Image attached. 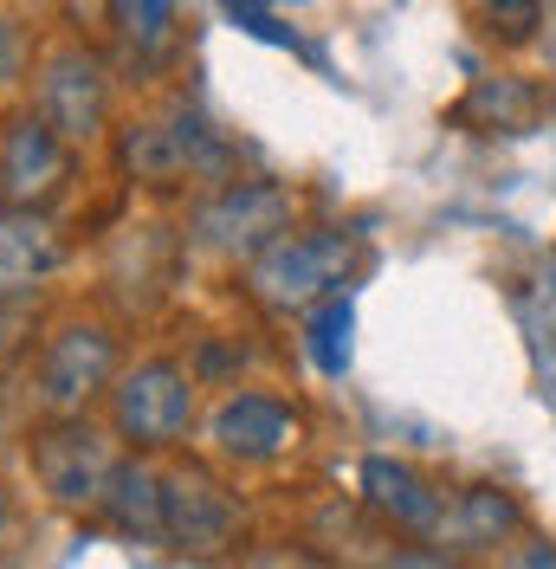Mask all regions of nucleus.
<instances>
[{
  "instance_id": "0eeeda50",
  "label": "nucleus",
  "mask_w": 556,
  "mask_h": 569,
  "mask_svg": "<svg viewBox=\"0 0 556 569\" xmlns=\"http://www.w3.org/2000/svg\"><path fill=\"white\" fill-rule=\"evenodd\" d=\"M117 382V330L98 318L59 323L33 362V395L46 415H85V401L110 395Z\"/></svg>"
},
{
  "instance_id": "423d86ee",
  "label": "nucleus",
  "mask_w": 556,
  "mask_h": 569,
  "mask_svg": "<svg viewBox=\"0 0 556 569\" xmlns=\"http://www.w3.org/2000/svg\"><path fill=\"white\" fill-rule=\"evenodd\" d=\"M291 227V188L278 181H214V194L195 201L188 240L214 259H259Z\"/></svg>"
},
{
  "instance_id": "f03ea898",
  "label": "nucleus",
  "mask_w": 556,
  "mask_h": 569,
  "mask_svg": "<svg viewBox=\"0 0 556 569\" xmlns=\"http://www.w3.org/2000/svg\"><path fill=\"white\" fill-rule=\"evenodd\" d=\"M117 162L137 188H188V181H220L227 142L214 137L208 117L188 98H169L162 110L130 117L117 130Z\"/></svg>"
},
{
  "instance_id": "5701e85b",
  "label": "nucleus",
  "mask_w": 556,
  "mask_h": 569,
  "mask_svg": "<svg viewBox=\"0 0 556 569\" xmlns=\"http://www.w3.org/2000/svg\"><path fill=\"white\" fill-rule=\"evenodd\" d=\"M544 298H550V305H556V259H550V266H544Z\"/></svg>"
},
{
  "instance_id": "f3484780",
  "label": "nucleus",
  "mask_w": 556,
  "mask_h": 569,
  "mask_svg": "<svg viewBox=\"0 0 556 569\" xmlns=\"http://www.w3.org/2000/svg\"><path fill=\"white\" fill-rule=\"evenodd\" d=\"M349 330H356V305L344 291L324 298L317 311H305V350H311V362L324 376H344L349 369Z\"/></svg>"
},
{
  "instance_id": "39448f33",
  "label": "nucleus",
  "mask_w": 556,
  "mask_h": 569,
  "mask_svg": "<svg viewBox=\"0 0 556 569\" xmlns=\"http://www.w3.org/2000/svg\"><path fill=\"white\" fill-rule=\"evenodd\" d=\"M33 110L71 142H98L110 130V59L85 39H59L46 46L33 66Z\"/></svg>"
},
{
  "instance_id": "6e6552de",
  "label": "nucleus",
  "mask_w": 556,
  "mask_h": 569,
  "mask_svg": "<svg viewBox=\"0 0 556 569\" xmlns=\"http://www.w3.org/2000/svg\"><path fill=\"white\" fill-rule=\"evenodd\" d=\"M162 525H169V550L195 557V563H214L220 550L240 543L246 505L208 466H175V472H162Z\"/></svg>"
},
{
  "instance_id": "b1692460",
  "label": "nucleus",
  "mask_w": 556,
  "mask_h": 569,
  "mask_svg": "<svg viewBox=\"0 0 556 569\" xmlns=\"http://www.w3.org/2000/svg\"><path fill=\"white\" fill-rule=\"evenodd\" d=\"M7 525H13V511H7V498H0V543H7Z\"/></svg>"
},
{
  "instance_id": "4be33fe9",
  "label": "nucleus",
  "mask_w": 556,
  "mask_h": 569,
  "mask_svg": "<svg viewBox=\"0 0 556 569\" xmlns=\"http://www.w3.org/2000/svg\"><path fill=\"white\" fill-rule=\"evenodd\" d=\"M505 569H556V543H518Z\"/></svg>"
},
{
  "instance_id": "2eb2a0df",
  "label": "nucleus",
  "mask_w": 556,
  "mask_h": 569,
  "mask_svg": "<svg viewBox=\"0 0 556 569\" xmlns=\"http://www.w3.org/2000/svg\"><path fill=\"white\" fill-rule=\"evenodd\" d=\"M105 525L130 543H169V525H162V472L130 453L110 479V498H105Z\"/></svg>"
},
{
  "instance_id": "f257e3e1",
  "label": "nucleus",
  "mask_w": 556,
  "mask_h": 569,
  "mask_svg": "<svg viewBox=\"0 0 556 569\" xmlns=\"http://www.w3.org/2000/svg\"><path fill=\"white\" fill-rule=\"evenodd\" d=\"M356 266V233L344 227H285L259 259H246V291L272 318H305L324 298H337Z\"/></svg>"
},
{
  "instance_id": "4468645a",
  "label": "nucleus",
  "mask_w": 556,
  "mask_h": 569,
  "mask_svg": "<svg viewBox=\"0 0 556 569\" xmlns=\"http://www.w3.org/2000/svg\"><path fill=\"white\" fill-rule=\"evenodd\" d=\"M537 117H544V91L530 78H518V71L479 78L466 91V104L453 110V123H466L479 137H524V130H537Z\"/></svg>"
},
{
  "instance_id": "1a4fd4ad",
  "label": "nucleus",
  "mask_w": 556,
  "mask_h": 569,
  "mask_svg": "<svg viewBox=\"0 0 556 569\" xmlns=\"http://www.w3.org/2000/svg\"><path fill=\"white\" fill-rule=\"evenodd\" d=\"M71 188V142L33 104L0 123V208H52Z\"/></svg>"
},
{
  "instance_id": "9b49d317",
  "label": "nucleus",
  "mask_w": 556,
  "mask_h": 569,
  "mask_svg": "<svg viewBox=\"0 0 556 569\" xmlns=\"http://www.w3.org/2000/svg\"><path fill=\"white\" fill-rule=\"evenodd\" d=\"M524 531V505L505 486H459L440 505V525L420 543H440L459 557H486V550H512V537Z\"/></svg>"
},
{
  "instance_id": "dca6fc26",
  "label": "nucleus",
  "mask_w": 556,
  "mask_h": 569,
  "mask_svg": "<svg viewBox=\"0 0 556 569\" xmlns=\"http://www.w3.org/2000/svg\"><path fill=\"white\" fill-rule=\"evenodd\" d=\"M105 20H110V46L130 66H156L181 39V0H105Z\"/></svg>"
},
{
  "instance_id": "f8f14e48",
  "label": "nucleus",
  "mask_w": 556,
  "mask_h": 569,
  "mask_svg": "<svg viewBox=\"0 0 556 569\" xmlns=\"http://www.w3.org/2000/svg\"><path fill=\"white\" fill-rule=\"evenodd\" d=\"M59 266H66V240L46 220V208H0V311L33 298Z\"/></svg>"
},
{
  "instance_id": "7ed1b4c3",
  "label": "nucleus",
  "mask_w": 556,
  "mask_h": 569,
  "mask_svg": "<svg viewBox=\"0 0 556 569\" xmlns=\"http://www.w3.org/2000/svg\"><path fill=\"white\" fill-rule=\"evenodd\" d=\"M201 382L181 356H142L110 382V427L130 453H169L195 433Z\"/></svg>"
},
{
  "instance_id": "a211bd4d",
  "label": "nucleus",
  "mask_w": 556,
  "mask_h": 569,
  "mask_svg": "<svg viewBox=\"0 0 556 569\" xmlns=\"http://www.w3.org/2000/svg\"><path fill=\"white\" fill-rule=\"evenodd\" d=\"M479 13H486V33L505 46H530L544 27V0H479Z\"/></svg>"
},
{
  "instance_id": "ddd939ff",
  "label": "nucleus",
  "mask_w": 556,
  "mask_h": 569,
  "mask_svg": "<svg viewBox=\"0 0 556 569\" xmlns=\"http://www.w3.org/2000/svg\"><path fill=\"white\" fill-rule=\"evenodd\" d=\"M363 505H369L383 525H395L401 537H427L434 525H440V505H447V492H440L434 479H420L408 460L369 453V460H363Z\"/></svg>"
},
{
  "instance_id": "412c9836",
  "label": "nucleus",
  "mask_w": 556,
  "mask_h": 569,
  "mask_svg": "<svg viewBox=\"0 0 556 569\" xmlns=\"http://www.w3.org/2000/svg\"><path fill=\"white\" fill-rule=\"evenodd\" d=\"M252 569H330V563L317 550H305V543H272V550L252 557Z\"/></svg>"
},
{
  "instance_id": "6ab92c4d",
  "label": "nucleus",
  "mask_w": 556,
  "mask_h": 569,
  "mask_svg": "<svg viewBox=\"0 0 556 569\" xmlns=\"http://www.w3.org/2000/svg\"><path fill=\"white\" fill-rule=\"evenodd\" d=\"M33 66H39L33 33L13 13H0V84H33Z\"/></svg>"
},
{
  "instance_id": "9d476101",
  "label": "nucleus",
  "mask_w": 556,
  "mask_h": 569,
  "mask_svg": "<svg viewBox=\"0 0 556 569\" xmlns=\"http://www.w3.org/2000/svg\"><path fill=\"white\" fill-rule=\"evenodd\" d=\"M208 440L220 460L266 466L298 440V415L266 389H234V395H220V408L208 415Z\"/></svg>"
},
{
  "instance_id": "aec40b11",
  "label": "nucleus",
  "mask_w": 556,
  "mask_h": 569,
  "mask_svg": "<svg viewBox=\"0 0 556 569\" xmlns=\"http://www.w3.org/2000/svg\"><path fill=\"white\" fill-rule=\"evenodd\" d=\"M376 569H473L459 550H440V543H408V550H388L376 557Z\"/></svg>"
},
{
  "instance_id": "20e7f679",
  "label": "nucleus",
  "mask_w": 556,
  "mask_h": 569,
  "mask_svg": "<svg viewBox=\"0 0 556 569\" xmlns=\"http://www.w3.org/2000/svg\"><path fill=\"white\" fill-rule=\"evenodd\" d=\"M117 427H98L91 415H52L46 427H33L27 440V466H33L39 492L66 511H105L110 479H117Z\"/></svg>"
}]
</instances>
